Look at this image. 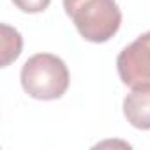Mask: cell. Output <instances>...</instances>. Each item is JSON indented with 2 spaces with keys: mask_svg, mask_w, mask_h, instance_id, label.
Wrapping results in <instances>:
<instances>
[{
  "mask_svg": "<svg viewBox=\"0 0 150 150\" xmlns=\"http://www.w3.org/2000/svg\"><path fill=\"white\" fill-rule=\"evenodd\" d=\"M20 80L25 94L30 97L39 101H55L69 88V69L60 57L37 53L23 64Z\"/></svg>",
  "mask_w": 150,
  "mask_h": 150,
  "instance_id": "7a4b0ae2",
  "label": "cell"
},
{
  "mask_svg": "<svg viewBox=\"0 0 150 150\" xmlns=\"http://www.w3.org/2000/svg\"><path fill=\"white\" fill-rule=\"evenodd\" d=\"M21 35L16 28L9 25H2V67H7L13 60H16L21 53Z\"/></svg>",
  "mask_w": 150,
  "mask_h": 150,
  "instance_id": "5b68a950",
  "label": "cell"
},
{
  "mask_svg": "<svg viewBox=\"0 0 150 150\" xmlns=\"http://www.w3.org/2000/svg\"><path fill=\"white\" fill-rule=\"evenodd\" d=\"M124 117L125 120L141 131L150 129V83L132 87L131 94L125 96L124 104Z\"/></svg>",
  "mask_w": 150,
  "mask_h": 150,
  "instance_id": "277c9868",
  "label": "cell"
},
{
  "mask_svg": "<svg viewBox=\"0 0 150 150\" xmlns=\"http://www.w3.org/2000/svg\"><path fill=\"white\" fill-rule=\"evenodd\" d=\"M64 9L78 34L96 44L110 41L122 23V13L115 0H64Z\"/></svg>",
  "mask_w": 150,
  "mask_h": 150,
  "instance_id": "6da1fadb",
  "label": "cell"
},
{
  "mask_svg": "<svg viewBox=\"0 0 150 150\" xmlns=\"http://www.w3.org/2000/svg\"><path fill=\"white\" fill-rule=\"evenodd\" d=\"M51 0H13V4L21 11V13H28V14H37L48 9Z\"/></svg>",
  "mask_w": 150,
  "mask_h": 150,
  "instance_id": "8992f818",
  "label": "cell"
},
{
  "mask_svg": "<svg viewBox=\"0 0 150 150\" xmlns=\"http://www.w3.org/2000/svg\"><path fill=\"white\" fill-rule=\"evenodd\" d=\"M117 71L122 83L131 88L150 83V30L120 51Z\"/></svg>",
  "mask_w": 150,
  "mask_h": 150,
  "instance_id": "3957f363",
  "label": "cell"
}]
</instances>
